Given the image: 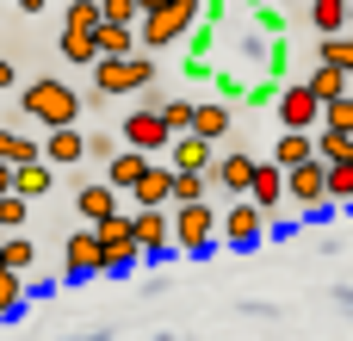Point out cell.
Returning <instances> with one entry per match:
<instances>
[{"instance_id": "6da1fadb", "label": "cell", "mask_w": 353, "mask_h": 341, "mask_svg": "<svg viewBox=\"0 0 353 341\" xmlns=\"http://www.w3.org/2000/svg\"><path fill=\"white\" fill-rule=\"evenodd\" d=\"M19 112H25L31 124H43V130H74V118H81V93H74L68 81H56V75H37V81L19 93Z\"/></svg>"}, {"instance_id": "7a4b0ae2", "label": "cell", "mask_w": 353, "mask_h": 341, "mask_svg": "<svg viewBox=\"0 0 353 341\" xmlns=\"http://www.w3.org/2000/svg\"><path fill=\"white\" fill-rule=\"evenodd\" d=\"M199 19H205V0H168L161 12H149V19L137 25V50H143V56H161V50L180 43Z\"/></svg>"}, {"instance_id": "3957f363", "label": "cell", "mask_w": 353, "mask_h": 341, "mask_svg": "<svg viewBox=\"0 0 353 341\" xmlns=\"http://www.w3.org/2000/svg\"><path fill=\"white\" fill-rule=\"evenodd\" d=\"M155 75H161V56H124V62H93V93L99 99H112V93H143V87H155Z\"/></svg>"}, {"instance_id": "277c9868", "label": "cell", "mask_w": 353, "mask_h": 341, "mask_svg": "<svg viewBox=\"0 0 353 341\" xmlns=\"http://www.w3.org/2000/svg\"><path fill=\"white\" fill-rule=\"evenodd\" d=\"M168 236H174L180 255H211V242H217V211H211V199H205V205H168Z\"/></svg>"}, {"instance_id": "5b68a950", "label": "cell", "mask_w": 353, "mask_h": 341, "mask_svg": "<svg viewBox=\"0 0 353 341\" xmlns=\"http://www.w3.org/2000/svg\"><path fill=\"white\" fill-rule=\"evenodd\" d=\"M99 273H112V280H124L143 255H137V236H130V211H118V217H105L99 230Z\"/></svg>"}, {"instance_id": "8992f818", "label": "cell", "mask_w": 353, "mask_h": 341, "mask_svg": "<svg viewBox=\"0 0 353 341\" xmlns=\"http://www.w3.org/2000/svg\"><path fill=\"white\" fill-rule=\"evenodd\" d=\"M273 224H267V211L261 205H248V199H230L223 211H217V242H230V249H261V236H267Z\"/></svg>"}, {"instance_id": "52a82bcc", "label": "cell", "mask_w": 353, "mask_h": 341, "mask_svg": "<svg viewBox=\"0 0 353 341\" xmlns=\"http://www.w3.org/2000/svg\"><path fill=\"white\" fill-rule=\"evenodd\" d=\"M273 112H279V130H298V137H310V130H323V99L304 87V81H292V87H279V99H273Z\"/></svg>"}, {"instance_id": "ba28073f", "label": "cell", "mask_w": 353, "mask_h": 341, "mask_svg": "<svg viewBox=\"0 0 353 341\" xmlns=\"http://www.w3.org/2000/svg\"><path fill=\"white\" fill-rule=\"evenodd\" d=\"M118 143H124V149H137V155H149V162H161L174 137H168L161 112H143V106H137V112H130V118L118 124Z\"/></svg>"}, {"instance_id": "9c48e42d", "label": "cell", "mask_w": 353, "mask_h": 341, "mask_svg": "<svg viewBox=\"0 0 353 341\" xmlns=\"http://www.w3.org/2000/svg\"><path fill=\"white\" fill-rule=\"evenodd\" d=\"M285 205H298L304 217H310V211H323V205H329V174H323L316 162L292 168V174H285Z\"/></svg>"}, {"instance_id": "30bf717a", "label": "cell", "mask_w": 353, "mask_h": 341, "mask_svg": "<svg viewBox=\"0 0 353 341\" xmlns=\"http://www.w3.org/2000/svg\"><path fill=\"white\" fill-rule=\"evenodd\" d=\"M254 155L248 149H230V155H217V168H211V193H230V199H248V186H254Z\"/></svg>"}, {"instance_id": "8fae6325", "label": "cell", "mask_w": 353, "mask_h": 341, "mask_svg": "<svg viewBox=\"0 0 353 341\" xmlns=\"http://www.w3.org/2000/svg\"><path fill=\"white\" fill-rule=\"evenodd\" d=\"M130 236H137V255H143V261H161V255H174L168 211H130Z\"/></svg>"}, {"instance_id": "7c38bea8", "label": "cell", "mask_w": 353, "mask_h": 341, "mask_svg": "<svg viewBox=\"0 0 353 341\" xmlns=\"http://www.w3.org/2000/svg\"><path fill=\"white\" fill-rule=\"evenodd\" d=\"M248 205H261V211H267V224H279V217H285V174H279L273 162H261V168H254Z\"/></svg>"}, {"instance_id": "4fadbf2b", "label": "cell", "mask_w": 353, "mask_h": 341, "mask_svg": "<svg viewBox=\"0 0 353 341\" xmlns=\"http://www.w3.org/2000/svg\"><path fill=\"white\" fill-rule=\"evenodd\" d=\"M62 273H68V280H93V273H99V236H93V230L62 236Z\"/></svg>"}, {"instance_id": "5bb4252c", "label": "cell", "mask_w": 353, "mask_h": 341, "mask_svg": "<svg viewBox=\"0 0 353 341\" xmlns=\"http://www.w3.org/2000/svg\"><path fill=\"white\" fill-rule=\"evenodd\" d=\"M168 168H174V174H211L217 155H211L205 137H174V143H168Z\"/></svg>"}, {"instance_id": "9a60e30c", "label": "cell", "mask_w": 353, "mask_h": 341, "mask_svg": "<svg viewBox=\"0 0 353 341\" xmlns=\"http://www.w3.org/2000/svg\"><path fill=\"white\" fill-rule=\"evenodd\" d=\"M74 211H81V230H99L105 217H118V193H112L105 180H93V186L74 193Z\"/></svg>"}, {"instance_id": "2e32d148", "label": "cell", "mask_w": 353, "mask_h": 341, "mask_svg": "<svg viewBox=\"0 0 353 341\" xmlns=\"http://www.w3.org/2000/svg\"><path fill=\"white\" fill-rule=\"evenodd\" d=\"M168 193H174V168L155 162V168L143 174V186H130V205H137V211H168Z\"/></svg>"}, {"instance_id": "e0dca14e", "label": "cell", "mask_w": 353, "mask_h": 341, "mask_svg": "<svg viewBox=\"0 0 353 341\" xmlns=\"http://www.w3.org/2000/svg\"><path fill=\"white\" fill-rule=\"evenodd\" d=\"M155 162L149 155H137V149H118L112 162H105V186L112 193H130V186H143V174H149Z\"/></svg>"}, {"instance_id": "ac0fdd59", "label": "cell", "mask_w": 353, "mask_h": 341, "mask_svg": "<svg viewBox=\"0 0 353 341\" xmlns=\"http://www.w3.org/2000/svg\"><path fill=\"white\" fill-rule=\"evenodd\" d=\"M37 149H43V162H50V168H74V162L87 155V130H50Z\"/></svg>"}, {"instance_id": "d6986e66", "label": "cell", "mask_w": 353, "mask_h": 341, "mask_svg": "<svg viewBox=\"0 0 353 341\" xmlns=\"http://www.w3.org/2000/svg\"><path fill=\"white\" fill-rule=\"evenodd\" d=\"M316 68H335V75L353 81V31H341V37H316Z\"/></svg>"}, {"instance_id": "ffe728a7", "label": "cell", "mask_w": 353, "mask_h": 341, "mask_svg": "<svg viewBox=\"0 0 353 341\" xmlns=\"http://www.w3.org/2000/svg\"><path fill=\"white\" fill-rule=\"evenodd\" d=\"M186 137H205V143L230 137V106H223V99H205V106L192 112V130H186Z\"/></svg>"}, {"instance_id": "44dd1931", "label": "cell", "mask_w": 353, "mask_h": 341, "mask_svg": "<svg viewBox=\"0 0 353 341\" xmlns=\"http://www.w3.org/2000/svg\"><path fill=\"white\" fill-rule=\"evenodd\" d=\"M279 174H292V168H304V162H316L310 155V137H298V130H279V143H273V155H267Z\"/></svg>"}, {"instance_id": "7402d4cb", "label": "cell", "mask_w": 353, "mask_h": 341, "mask_svg": "<svg viewBox=\"0 0 353 341\" xmlns=\"http://www.w3.org/2000/svg\"><path fill=\"white\" fill-rule=\"evenodd\" d=\"M50 186H56V168H50V162H31V168H12V193H19L25 205H31V199H43Z\"/></svg>"}, {"instance_id": "603a6c76", "label": "cell", "mask_w": 353, "mask_h": 341, "mask_svg": "<svg viewBox=\"0 0 353 341\" xmlns=\"http://www.w3.org/2000/svg\"><path fill=\"white\" fill-rule=\"evenodd\" d=\"M161 124H168V137H186L192 130V112H199V99H186V93H161Z\"/></svg>"}, {"instance_id": "cb8c5ba5", "label": "cell", "mask_w": 353, "mask_h": 341, "mask_svg": "<svg viewBox=\"0 0 353 341\" xmlns=\"http://www.w3.org/2000/svg\"><path fill=\"white\" fill-rule=\"evenodd\" d=\"M310 31L316 37H341L347 31V0H310Z\"/></svg>"}, {"instance_id": "d4e9b609", "label": "cell", "mask_w": 353, "mask_h": 341, "mask_svg": "<svg viewBox=\"0 0 353 341\" xmlns=\"http://www.w3.org/2000/svg\"><path fill=\"white\" fill-rule=\"evenodd\" d=\"M0 162L6 168H31V162H43V149H37V137H19V130L0 124Z\"/></svg>"}, {"instance_id": "484cf974", "label": "cell", "mask_w": 353, "mask_h": 341, "mask_svg": "<svg viewBox=\"0 0 353 341\" xmlns=\"http://www.w3.org/2000/svg\"><path fill=\"white\" fill-rule=\"evenodd\" d=\"M93 43H99V56H105V62L137 56V31H124V25H99V31H93Z\"/></svg>"}, {"instance_id": "4316f807", "label": "cell", "mask_w": 353, "mask_h": 341, "mask_svg": "<svg viewBox=\"0 0 353 341\" xmlns=\"http://www.w3.org/2000/svg\"><path fill=\"white\" fill-rule=\"evenodd\" d=\"M105 19H99V0H68V12H62V31L68 37H93Z\"/></svg>"}, {"instance_id": "83f0119b", "label": "cell", "mask_w": 353, "mask_h": 341, "mask_svg": "<svg viewBox=\"0 0 353 341\" xmlns=\"http://www.w3.org/2000/svg\"><path fill=\"white\" fill-rule=\"evenodd\" d=\"M0 261H6V273H31V261H37V242L31 236H0Z\"/></svg>"}, {"instance_id": "f1b7e54d", "label": "cell", "mask_w": 353, "mask_h": 341, "mask_svg": "<svg viewBox=\"0 0 353 341\" xmlns=\"http://www.w3.org/2000/svg\"><path fill=\"white\" fill-rule=\"evenodd\" d=\"M205 199H211V174H174L168 205H205Z\"/></svg>"}, {"instance_id": "f546056e", "label": "cell", "mask_w": 353, "mask_h": 341, "mask_svg": "<svg viewBox=\"0 0 353 341\" xmlns=\"http://www.w3.org/2000/svg\"><path fill=\"white\" fill-rule=\"evenodd\" d=\"M304 87H310L323 106H329V99H341V93H353V81H347V75H335V68H310V81H304Z\"/></svg>"}, {"instance_id": "4dcf8cb0", "label": "cell", "mask_w": 353, "mask_h": 341, "mask_svg": "<svg viewBox=\"0 0 353 341\" xmlns=\"http://www.w3.org/2000/svg\"><path fill=\"white\" fill-rule=\"evenodd\" d=\"M323 130L329 137H353V93H341V99L323 106Z\"/></svg>"}, {"instance_id": "1f68e13d", "label": "cell", "mask_w": 353, "mask_h": 341, "mask_svg": "<svg viewBox=\"0 0 353 341\" xmlns=\"http://www.w3.org/2000/svg\"><path fill=\"white\" fill-rule=\"evenodd\" d=\"M99 19H105V25L137 31V25H143V6H137V0H99Z\"/></svg>"}, {"instance_id": "d6a6232c", "label": "cell", "mask_w": 353, "mask_h": 341, "mask_svg": "<svg viewBox=\"0 0 353 341\" xmlns=\"http://www.w3.org/2000/svg\"><path fill=\"white\" fill-rule=\"evenodd\" d=\"M323 174H329V205H347V211H353V162L323 168Z\"/></svg>"}, {"instance_id": "836d02e7", "label": "cell", "mask_w": 353, "mask_h": 341, "mask_svg": "<svg viewBox=\"0 0 353 341\" xmlns=\"http://www.w3.org/2000/svg\"><path fill=\"white\" fill-rule=\"evenodd\" d=\"M62 62L93 68V62H99V43H93V37H68V31H62Z\"/></svg>"}, {"instance_id": "e575fe53", "label": "cell", "mask_w": 353, "mask_h": 341, "mask_svg": "<svg viewBox=\"0 0 353 341\" xmlns=\"http://www.w3.org/2000/svg\"><path fill=\"white\" fill-rule=\"evenodd\" d=\"M25 217H31V205H25L19 193H6V199H0V236H19Z\"/></svg>"}, {"instance_id": "d590c367", "label": "cell", "mask_w": 353, "mask_h": 341, "mask_svg": "<svg viewBox=\"0 0 353 341\" xmlns=\"http://www.w3.org/2000/svg\"><path fill=\"white\" fill-rule=\"evenodd\" d=\"M285 62H292V50H285V37H267V81L279 87V75H285Z\"/></svg>"}, {"instance_id": "8d00e7d4", "label": "cell", "mask_w": 353, "mask_h": 341, "mask_svg": "<svg viewBox=\"0 0 353 341\" xmlns=\"http://www.w3.org/2000/svg\"><path fill=\"white\" fill-rule=\"evenodd\" d=\"M254 25H261V31H267V37H279V31H285V12H279V6H267V0H261V6H254Z\"/></svg>"}, {"instance_id": "74e56055", "label": "cell", "mask_w": 353, "mask_h": 341, "mask_svg": "<svg viewBox=\"0 0 353 341\" xmlns=\"http://www.w3.org/2000/svg\"><path fill=\"white\" fill-rule=\"evenodd\" d=\"M217 93H223V106H230V99H242V93H248V87H242V81H236V75H223V81H217Z\"/></svg>"}, {"instance_id": "f35d334b", "label": "cell", "mask_w": 353, "mask_h": 341, "mask_svg": "<svg viewBox=\"0 0 353 341\" xmlns=\"http://www.w3.org/2000/svg\"><path fill=\"white\" fill-rule=\"evenodd\" d=\"M12 6H19V12H43L50 0H12Z\"/></svg>"}, {"instance_id": "ab89813d", "label": "cell", "mask_w": 353, "mask_h": 341, "mask_svg": "<svg viewBox=\"0 0 353 341\" xmlns=\"http://www.w3.org/2000/svg\"><path fill=\"white\" fill-rule=\"evenodd\" d=\"M6 193H12V168L0 162V199H6Z\"/></svg>"}, {"instance_id": "60d3db41", "label": "cell", "mask_w": 353, "mask_h": 341, "mask_svg": "<svg viewBox=\"0 0 353 341\" xmlns=\"http://www.w3.org/2000/svg\"><path fill=\"white\" fill-rule=\"evenodd\" d=\"M137 6H143V19H149V12H161V6H168V0H137Z\"/></svg>"}, {"instance_id": "b9f144b4", "label": "cell", "mask_w": 353, "mask_h": 341, "mask_svg": "<svg viewBox=\"0 0 353 341\" xmlns=\"http://www.w3.org/2000/svg\"><path fill=\"white\" fill-rule=\"evenodd\" d=\"M0 87H12V62L6 56H0Z\"/></svg>"}, {"instance_id": "7bdbcfd3", "label": "cell", "mask_w": 353, "mask_h": 341, "mask_svg": "<svg viewBox=\"0 0 353 341\" xmlns=\"http://www.w3.org/2000/svg\"><path fill=\"white\" fill-rule=\"evenodd\" d=\"M267 6H279V12H285V6H298V0H267Z\"/></svg>"}, {"instance_id": "ee69618b", "label": "cell", "mask_w": 353, "mask_h": 341, "mask_svg": "<svg viewBox=\"0 0 353 341\" xmlns=\"http://www.w3.org/2000/svg\"><path fill=\"white\" fill-rule=\"evenodd\" d=\"M347 31H353V0H347Z\"/></svg>"}]
</instances>
